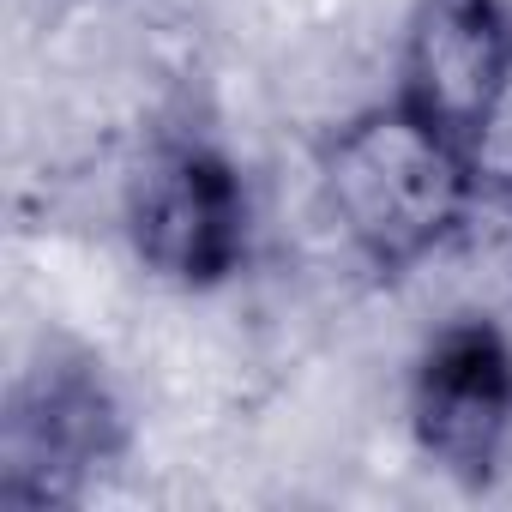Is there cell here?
<instances>
[{
  "label": "cell",
  "mask_w": 512,
  "mask_h": 512,
  "mask_svg": "<svg viewBox=\"0 0 512 512\" xmlns=\"http://www.w3.org/2000/svg\"><path fill=\"white\" fill-rule=\"evenodd\" d=\"M320 187L350 247L380 272H404L446 247L482 193L464 139L416 115L404 97L356 115L326 145Z\"/></svg>",
  "instance_id": "cell-1"
},
{
  "label": "cell",
  "mask_w": 512,
  "mask_h": 512,
  "mask_svg": "<svg viewBox=\"0 0 512 512\" xmlns=\"http://www.w3.org/2000/svg\"><path fill=\"white\" fill-rule=\"evenodd\" d=\"M127 229L139 260L187 290L223 284L247 253V193L229 157L211 145H163L145 157L127 193Z\"/></svg>",
  "instance_id": "cell-2"
},
{
  "label": "cell",
  "mask_w": 512,
  "mask_h": 512,
  "mask_svg": "<svg viewBox=\"0 0 512 512\" xmlns=\"http://www.w3.org/2000/svg\"><path fill=\"white\" fill-rule=\"evenodd\" d=\"M121 422L91 374V362H43L19 380L0 434V500L7 506H55L85 488L91 470L115 452Z\"/></svg>",
  "instance_id": "cell-3"
},
{
  "label": "cell",
  "mask_w": 512,
  "mask_h": 512,
  "mask_svg": "<svg viewBox=\"0 0 512 512\" xmlns=\"http://www.w3.org/2000/svg\"><path fill=\"white\" fill-rule=\"evenodd\" d=\"M410 422L440 470L464 482L494 476L500 446L512 434V350L488 320H458L422 350Z\"/></svg>",
  "instance_id": "cell-4"
},
{
  "label": "cell",
  "mask_w": 512,
  "mask_h": 512,
  "mask_svg": "<svg viewBox=\"0 0 512 512\" xmlns=\"http://www.w3.org/2000/svg\"><path fill=\"white\" fill-rule=\"evenodd\" d=\"M512 67V19L500 0H416L404 37V103L470 139Z\"/></svg>",
  "instance_id": "cell-5"
},
{
  "label": "cell",
  "mask_w": 512,
  "mask_h": 512,
  "mask_svg": "<svg viewBox=\"0 0 512 512\" xmlns=\"http://www.w3.org/2000/svg\"><path fill=\"white\" fill-rule=\"evenodd\" d=\"M464 157H470V175H476V187H482V193L512 199V67H506V79H500L494 103L482 109V121L470 127Z\"/></svg>",
  "instance_id": "cell-6"
}]
</instances>
